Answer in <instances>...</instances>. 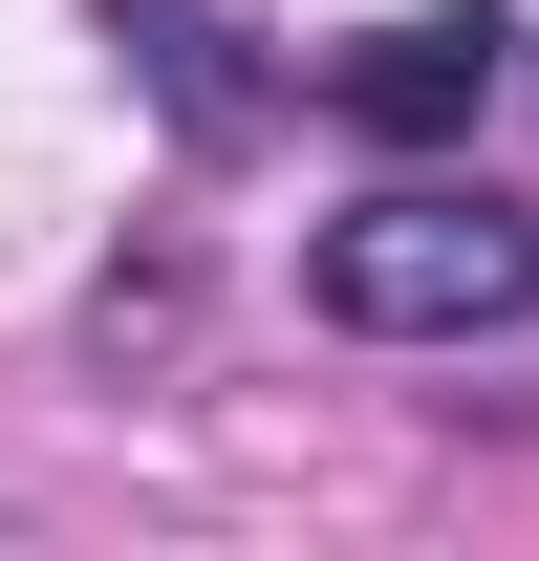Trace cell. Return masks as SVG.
I'll use <instances>...</instances> for the list:
<instances>
[{
  "instance_id": "6da1fadb",
  "label": "cell",
  "mask_w": 539,
  "mask_h": 561,
  "mask_svg": "<svg viewBox=\"0 0 539 561\" xmlns=\"http://www.w3.org/2000/svg\"><path fill=\"white\" fill-rule=\"evenodd\" d=\"M302 302L345 346H496V324H539V216L474 173H389L302 238Z\"/></svg>"
},
{
  "instance_id": "7a4b0ae2",
  "label": "cell",
  "mask_w": 539,
  "mask_h": 561,
  "mask_svg": "<svg viewBox=\"0 0 539 561\" xmlns=\"http://www.w3.org/2000/svg\"><path fill=\"white\" fill-rule=\"evenodd\" d=\"M496 66H518V22H496V0H432V22H367V44H345L324 108L367 151H454L474 108H496Z\"/></svg>"
}]
</instances>
